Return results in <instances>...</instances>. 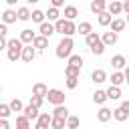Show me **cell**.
<instances>
[{
  "label": "cell",
  "mask_w": 129,
  "mask_h": 129,
  "mask_svg": "<svg viewBox=\"0 0 129 129\" xmlns=\"http://www.w3.org/2000/svg\"><path fill=\"white\" fill-rule=\"evenodd\" d=\"M22 48H24V44H22L18 38H8V40H6V56H8V60H12V62L20 60Z\"/></svg>",
  "instance_id": "obj_1"
},
{
  "label": "cell",
  "mask_w": 129,
  "mask_h": 129,
  "mask_svg": "<svg viewBox=\"0 0 129 129\" xmlns=\"http://www.w3.org/2000/svg\"><path fill=\"white\" fill-rule=\"evenodd\" d=\"M73 48H75V40L62 36L60 42H58L56 48H54V54H56V58H69V56L73 54Z\"/></svg>",
  "instance_id": "obj_2"
},
{
  "label": "cell",
  "mask_w": 129,
  "mask_h": 129,
  "mask_svg": "<svg viewBox=\"0 0 129 129\" xmlns=\"http://www.w3.org/2000/svg\"><path fill=\"white\" fill-rule=\"evenodd\" d=\"M54 32H58V34H62L67 38H73V34L77 32V24L71 22V20H64V18H58L54 22Z\"/></svg>",
  "instance_id": "obj_3"
},
{
  "label": "cell",
  "mask_w": 129,
  "mask_h": 129,
  "mask_svg": "<svg viewBox=\"0 0 129 129\" xmlns=\"http://www.w3.org/2000/svg\"><path fill=\"white\" fill-rule=\"evenodd\" d=\"M44 99H46L48 103H52L54 107L64 105V91H60V89H48V93H46Z\"/></svg>",
  "instance_id": "obj_4"
},
{
  "label": "cell",
  "mask_w": 129,
  "mask_h": 129,
  "mask_svg": "<svg viewBox=\"0 0 129 129\" xmlns=\"http://www.w3.org/2000/svg\"><path fill=\"white\" fill-rule=\"evenodd\" d=\"M38 32H40V36L50 38V36L54 34V24H52V22H48V20H44V22L38 26Z\"/></svg>",
  "instance_id": "obj_5"
},
{
  "label": "cell",
  "mask_w": 129,
  "mask_h": 129,
  "mask_svg": "<svg viewBox=\"0 0 129 129\" xmlns=\"http://www.w3.org/2000/svg\"><path fill=\"white\" fill-rule=\"evenodd\" d=\"M117 40H119V34H115V32H103L101 34V42L105 44V48L107 46H113V44H117Z\"/></svg>",
  "instance_id": "obj_6"
},
{
  "label": "cell",
  "mask_w": 129,
  "mask_h": 129,
  "mask_svg": "<svg viewBox=\"0 0 129 129\" xmlns=\"http://www.w3.org/2000/svg\"><path fill=\"white\" fill-rule=\"evenodd\" d=\"M34 32H32V28H24V30H20V36H18V40L26 46V44H32V40H34Z\"/></svg>",
  "instance_id": "obj_7"
},
{
  "label": "cell",
  "mask_w": 129,
  "mask_h": 129,
  "mask_svg": "<svg viewBox=\"0 0 129 129\" xmlns=\"http://www.w3.org/2000/svg\"><path fill=\"white\" fill-rule=\"evenodd\" d=\"M111 67H113L115 71H123V69L127 67V58H125L123 54H115V56H111Z\"/></svg>",
  "instance_id": "obj_8"
},
{
  "label": "cell",
  "mask_w": 129,
  "mask_h": 129,
  "mask_svg": "<svg viewBox=\"0 0 129 129\" xmlns=\"http://www.w3.org/2000/svg\"><path fill=\"white\" fill-rule=\"evenodd\" d=\"M89 8H91V12H93V14H101V12H105V10H107V2H105V0H91Z\"/></svg>",
  "instance_id": "obj_9"
},
{
  "label": "cell",
  "mask_w": 129,
  "mask_h": 129,
  "mask_svg": "<svg viewBox=\"0 0 129 129\" xmlns=\"http://www.w3.org/2000/svg\"><path fill=\"white\" fill-rule=\"evenodd\" d=\"M18 18H16V10H12V8H6L4 12H2V24H14Z\"/></svg>",
  "instance_id": "obj_10"
},
{
  "label": "cell",
  "mask_w": 129,
  "mask_h": 129,
  "mask_svg": "<svg viewBox=\"0 0 129 129\" xmlns=\"http://www.w3.org/2000/svg\"><path fill=\"white\" fill-rule=\"evenodd\" d=\"M34 56H36V50L32 48V44H26V46L22 48V54H20V58H22L24 62H32V60H34Z\"/></svg>",
  "instance_id": "obj_11"
},
{
  "label": "cell",
  "mask_w": 129,
  "mask_h": 129,
  "mask_svg": "<svg viewBox=\"0 0 129 129\" xmlns=\"http://www.w3.org/2000/svg\"><path fill=\"white\" fill-rule=\"evenodd\" d=\"M125 20L123 18H113L111 20V24H109V28H111V32H115V34H119V32H123L125 30Z\"/></svg>",
  "instance_id": "obj_12"
},
{
  "label": "cell",
  "mask_w": 129,
  "mask_h": 129,
  "mask_svg": "<svg viewBox=\"0 0 129 129\" xmlns=\"http://www.w3.org/2000/svg\"><path fill=\"white\" fill-rule=\"evenodd\" d=\"M32 48H34V50H44V48H48V38L36 34L34 40H32Z\"/></svg>",
  "instance_id": "obj_13"
},
{
  "label": "cell",
  "mask_w": 129,
  "mask_h": 129,
  "mask_svg": "<svg viewBox=\"0 0 129 129\" xmlns=\"http://www.w3.org/2000/svg\"><path fill=\"white\" fill-rule=\"evenodd\" d=\"M97 119H99L101 123H107V121L113 119V111H111L109 107H101V109L97 111Z\"/></svg>",
  "instance_id": "obj_14"
},
{
  "label": "cell",
  "mask_w": 129,
  "mask_h": 129,
  "mask_svg": "<svg viewBox=\"0 0 129 129\" xmlns=\"http://www.w3.org/2000/svg\"><path fill=\"white\" fill-rule=\"evenodd\" d=\"M121 12H123V8H121V2H119V0L107 2V14H111V16H117V14H121Z\"/></svg>",
  "instance_id": "obj_15"
},
{
  "label": "cell",
  "mask_w": 129,
  "mask_h": 129,
  "mask_svg": "<svg viewBox=\"0 0 129 129\" xmlns=\"http://www.w3.org/2000/svg\"><path fill=\"white\" fill-rule=\"evenodd\" d=\"M77 16H79V8H77V6H73V4H67V6H64V16H62V18L73 22Z\"/></svg>",
  "instance_id": "obj_16"
},
{
  "label": "cell",
  "mask_w": 129,
  "mask_h": 129,
  "mask_svg": "<svg viewBox=\"0 0 129 129\" xmlns=\"http://www.w3.org/2000/svg\"><path fill=\"white\" fill-rule=\"evenodd\" d=\"M91 79H93V83H95V85H101V83H105V81H107V73H105L103 69H95V71L91 73Z\"/></svg>",
  "instance_id": "obj_17"
},
{
  "label": "cell",
  "mask_w": 129,
  "mask_h": 129,
  "mask_svg": "<svg viewBox=\"0 0 129 129\" xmlns=\"http://www.w3.org/2000/svg\"><path fill=\"white\" fill-rule=\"evenodd\" d=\"M46 93H48V87H46L44 83H34V87H32V95H34V97L44 99V97H46Z\"/></svg>",
  "instance_id": "obj_18"
},
{
  "label": "cell",
  "mask_w": 129,
  "mask_h": 129,
  "mask_svg": "<svg viewBox=\"0 0 129 129\" xmlns=\"http://www.w3.org/2000/svg\"><path fill=\"white\" fill-rule=\"evenodd\" d=\"M105 95H107V99H111V101H119L123 93H121V87H113V85H111V87L105 91Z\"/></svg>",
  "instance_id": "obj_19"
},
{
  "label": "cell",
  "mask_w": 129,
  "mask_h": 129,
  "mask_svg": "<svg viewBox=\"0 0 129 129\" xmlns=\"http://www.w3.org/2000/svg\"><path fill=\"white\" fill-rule=\"evenodd\" d=\"M22 115H24L28 121H30V119L34 121V119H38V115H40V113H38V109H36V107H32V105H26V107L22 109Z\"/></svg>",
  "instance_id": "obj_20"
},
{
  "label": "cell",
  "mask_w": 129,
  "mask_h": 129,
  "mask_svg": "<svg viewBox=\"0 0 129 129\" xmlns=\"http://www.w3.org/2000/svg\"><path fill=\"white\" fill-rule=\"evenodd\" d=\"M77 32H79V34H83V36H87V34H91V32H93V24H91V22H87V20H83V22H79V24H77Z\"/></svg>",
  "instance_id": "obj_21"
},
{
  "label": "cell",
  "mask_w": 129,
  "mask_h": 129,
  "mask_svg": "<svg viewBox=\"0 0 129 129\" xmlns=\"http://www.w3.org/2000/svg\"><path fill=\"white\" fill-rule=\"evenodd\" d=\"M109 81H111V85L113 87H121L123 83H125V77H123V71H115L111 77H109Z\"/></svg>",
  "instance_id": "obj_22"
},
{
  "label": "cell",
  "mask_w": 129,
  "mask_h": 129,
  "mask_svg": "<svg viewBox=\"0 0 129 129\" xmlns=\"http://www.w3.org/2000/svg\"><path fill=\"white\" fill-rule=\"evenodd\" d=\"M16 18H18L20 22L30 20V8H28V6H20V8L16 10Z\"/></svg>",
  "instance_id": "obj_23"
},
{
  "label": "cell",
  "mask_w": 129,
  "mask_h": 129,
  "mask_svg": "<svg viewBox=\"0 0 129 129\" xmlns=\"http://www.w3.org/2000/svg\"><path fill=\"white\" fill-rule=\"evenodd\" d=\"M105 101H107V95H105V91H101V89H97L95 93H93V103L95 105H105Z\"/></svg>",
  "instance_id": "obj_24"
},
{
  "label": "cell",
  "mask_w": 129,
  "mask_h": 129,
  "mask_svg": "<svg viewBox=\"0 0 129 129\" xmlns=\"http://www.w3.org/2000/svg\"><path fill=\"white\" fill-rule=\"evenodd\" d=\"M52 117H60V119H67L69 117V107L67 105H58L52 109Z\"/></svg>",
  "instance_id": "obj_25"
},
{
  "label": "cell",
  "mask_w": 129,
  "mask_h": 129,
  "mask_svg": "<svg viewBox=\"0 0 129 129\" xmlns=\"http://www.w3.org/2000/svg\"><path fill=\"white\" fill-rule=\"evenodd\" d=\"M44 18H48V22H52V24H54V22L60 18V12H58L56 8H52V6H50V8L44 12Z\"/></svg>",
  "instance_id": "obj_26"
},
{
  "label": "cell",
  "mask_w": 129,
  "mask_h": 129,
  "mask_svg": "<svg viewBox=\"0 0 129 129\" xmlns=\"http://www.w3.org/2000/svg\"><path fill=\"white\" fill-rule=\"evenodd\" d=\"M111 20H113V16H111V14H107V10H105V12H101V14H97V22H99V26H109V24H111Z\"/></svg>",
  "instance_id": "obj_27"
},
{
  "label": "cell",
  "mask_w": 129,
  "mask_h": 129,
  "mask_svg": "<svg viewBox=\"0 0 129 129\" xmlns=\"http://www.w3.org/2000/svg\"><path fill=\"white\" fill-rule=\"evenodd\" d=\"M8 107H10L12 113H22V109H24V105H22V101H20L18 97H14V99L8 103Z\"/></svg>",
  "instance_id": "obj_28"
},
{
  "label": "cell",
  "mask_w": 129,
  "mask_h": 129,
  "mask_svg": "<svg viewBox=\"0 0 129 129\" xmlns=\"http://www.w3.org/2000/svg\"><path fill=\"white\" fill-rule=\"evenodd\" d=\"M30 18H32V22H38V26L44 22V12L42 10H38V8H34L32 12H30Z\"/></svg>",
  "instance_id": "obj_29"
},
{
  "label": "cell",
  "mask_w": 129,
  "mask_h": 129,
  "mask_svg": "<svg viewBox=\"0 0 129 129\" xmlns=\"http://www.w3.org/2000/svg\"><path fill=\"white\" fill-rule=\"evenodd\" d=\"M69 67L81 69V67H83V56H81V54H71V56H69Z\"/></svg>",
  "instance_id": "obj_30"
},
{
  "label": "cell",
  "mask_w": 129,
  "mask_h": 129,
  "mask_svg": "<svg viewBox=\"0 0 129 129\" xmlns=\"http://www.w3.org/2000/svg\"><path fill=\"white\" fill-rule=\"evenodd\" d=\"M99 40H101V36H99L97 32H91V34H87V36H85V42H87V46H89V48H91V46H95Z\"/></svg>",
  "instance_id": "obj_31"
},
{
  "label": "cell",
  "mask_w": 129,
  "mask_h": 129,
  "mask_svg": "<svg viewBox=\"0 0 129 129\" xmlns=\"http://www.w3.org/2000/svg\"><path fill=\"white\" fill-rule=\"evenodd\" d=\"M113 119H115V121H119V123H123V121H127V119H129V115L117 107V109H113Z\"/></svg>",
  "instance_id": "obj_32"
},
{
  "label": "cell",
  "mask_w": 129,
  "mask_h": 129,
  "mask_svg": "<svg viewBox=\"0 0 129 129\" xmlns=\"http://www.w3.org/2000/svg\"><path fill=\"white\" fill-rule=\"evenodd\" d=\"M50 121H52V115H48V113H40L38 119H36V123L44 125V127H50Z\"/></svg>",
  "instance_id": "obj_33"
},
{
  "label": "cell",
  "mask_w": 129,
  "mask_h": 129,
  "mask_svg": "<svg viewBox=\"0 0 129 129\" xmlns=\"http://www.w3.org/2000/svg\"><path fill=\"white\" fill-rule=\"evenodd\" d=\"M81 127V121H79V117H75V115H69L67 117V129H79Z\"/></svg>",
  "instance_id": "obj_34"
},
{
  "label": "cell",
  "mask_w": 129,
  "mask_h": 129,
  "mask_svg": "<svg viewBox=\"0 0 129 129\" xmlns=\"http://www.w3.org/2000/svg\"><path fill=\"white\" fill-rule=\"evenodd\" d=\"M64 127H67V119L52 117V121H50V129H64Z\"/></svg>",
  "instance_id": "obj_35"
},
{
  "label": "cell",
  "mask_w": 129,
  "mask_h": 129,
  "mask_svg": "<svg viewBox=\"0 0 129 129\" xmlns=\"http://www.w3.org/2000/svg\"><path fill=\"white\" fill-rule=\"evenodd\" d=\"M16 129H30V121L24 115H18L16 117Z\"/></svg>",
  "instance_id": "obj_36"
},
{
  "label": "cell",
  "mask_w": 129,
  "mask_h": 129,
  "mask_svg": "<svg viewBox=\"0 0 129 129\" xmlns=\"http://www.w3.org/2000/svg\"><path fill=\"white\" fill-rule=\"evenodd\" d=\"M91 52H93V54H95V56H101V54H103V52H105V44H103V42H101V40H99V42H97V44H95V46H91Z\"/></svg>",
  "instance_id": "obj_37"
},
{
  "label": "cell",
  "mask_w": 129,
  "mask_h": 129,
  "mask_svg": "<svg viewBox=\"0 0 129 129\" xmlns=\"http://www.w3.org/2000/svg\"><path fill=\"white\" fill-rule=\"evenodd\" d=\"M12 115V111H10V107L6 105V103H0V119H8Z\"/></svg>",
  "instance_id": "obj_38"
},
{
  "label": "cell",
  "mask_w": 129,
  "mask_h": 129,
  "mask_svg": "<svg viewBox=\"0 0 129 129\" xmlns=\"http://www.w3.org/2000/svg\"><path fill=\"white\" fill-rule=\"evenodd\" d=\"M64 75H67V79H69V77H77V79H79V75H81V69H75V67H69V64H67V69H64Z\"/></svg>",
  "instance_id": "obj_39"
},
{
  "label": "cell",
  "mask_w": 129,
  "mask_h": 129,
  "mask_svg": "<svg viewBox=\"0 0 129 129\" xmlns=\"http://www.w3.org/2000/svg\"><path fill=\"white\" fill-rule=\"evenodd\" d=\"M64 85H67V89H77V87H79V79H77V77H69V79L64 81Z\"/></svg>",
  "instance_id": "obj_40"
},
{
  "label": "cell",
  "mask_w": 129,
  "mask_h": 129,
  "mask_svg": "<svg viewBox=\"0 0 129 129\" xmlns=\"http://www.w3.org/2000/svg\"><path fill=\"white\" fill-rule=\"evenodd\" d=\"M42 103H44V99H40V97H34V95H32V97H30V103H28V105H32V107L40 109V107H42Z\"/></svg>",
  "instance_id": "obj_41"
},
{
  "label": "cell",
  "mask_w": 129,
  "mask_h": 129,
  "mask_svg": "<svg viewBox=\"0 0 129 129\" xmlns=\"http://www.w3.org/2000/svg\"><path fill=\"white\" fill-rule=\"evenodd\" d=\"M119 109H121V111H125V113L129 115V99H125V101L119 105Z\"/></svg>",
  "instance_id": "obj_42"
},
{
  "label": "cell",
  "mask_w": 129,
  "mask_h": 129,
  "mask_svg": "<svg viewBox=\"0 0 129 129\" xmlns=\"http://www.w3.org/2000/svg\"><path fill=\"white\" fill-rule=\"evenodd\" d=\"M6 32H8V26L0 22V38H6Z\"/></svg>",
  "instance_id": "obj_43"
},
{
  "label": "cell",
  "mask_w": 129,
  "mask_h": 129,
  "mask_svg": "<svg viewBox=\"0 0 129 129\" xmlns=\"http://www.w3.org/2000/svg\"><path fill=\"white\" fill-rule=\"evenodd\" d=\"M62 6H64V2H62V0H52V8H56V10H58V8H62Z\"/></svg>",
  "instance_id": "obj_44"
},
{
  "label": "cell",
  "mask_w": 129,
  "mask_h": 129,
  "mask_svg": "<svg viewBox=\"0 0 129 129\" xmlns=\"http://www.w3.org/2000/svg\"><path fill=\"white\" fill-rule=\"evenodd\" d=\"M0 129H10V123H8V119H0Z\"/></svg>",
  "instance_id": "obj_45"
},
{
  "label": "cell",
  "mask_w": 129,
  "mask_h": 129,
  "mask_svg": "<svg viewBox=\"0 0 129 129\" xmlns=\"http://www.w3.org/2000/svg\"><path fill=\"white\" fill-rule=\"evenodd\" d=\"M121 8H123V12H125V14H129V0L121 2Z\"/></svg>",
  "instance_id": "obj_46"
},
{
  "label": "cell",
  "mask_w": 129,
  "mask_h": 129,
  "mask_svg": "<svg viewBox=\"0 0 129 129\" xmlns=\"http://www.w3.org/2000/svg\"><path fill=\"white\" fill-rule=\"evenodd\" d=\"M123 77H125V83L129 85V64H127V67L123 69Z\"/></svg>",
  "instance_id": "obj_47"
},
{
  "label": "cell",
  "mask_w": 129,
  "mask_h": 129,
  "mask_svg": "<svg viewBox=\"0 0 129 129\" xmlns=\"http://www.w3.org/2000/svg\"><path fill=\"white\" fill-rule=\"evenodd\" d=\"M6 48V38H0V50Z\"/></svg>",
  "instance_id": "obj_48"
},
{
  "label": "cell",
  "mask_w": 129,
  "mask_h": 129,
  "mask_svg": "<svg viewBox=\"0 0 129 129\" xmlns=\"http://www.w3.org/2000/svg\"><path fill=\"white\" fill-rule=\"evenodd\" d=\"M34 129H48V127H44V125H38V123H36V125H34Z\"/></svg>",
  "instance_id": "obj_49"
},
{
  "label": "cell",
  "mask_w": 129,
  "mask_h": 129,
  "mask_svg": "<svg viewBox=\"0 0 129 129\" xmlns=\"http://www.w3.org/2000/svg\"><path fill=\"white\" fill-rule=\"evenodd\" d=\"M125 24H129V14H127V18H125Z\"/></svg>",
  "instance_id": "obj_50"
},
{
  "label": "cell",
  "mask_w": 129,
  "mask_h": 129,
  "mask_svg": "<svg viewBox=\"0 0 129 129\" xmlns=\"http://www.w3.org/2000/svg\"><path fill=\"white\" fill-rule=\"evenodd\" d=\"M0 93H2V87H0Z\"/></svg>",
  "instance_id": "obj_51"
}]
</instances>
